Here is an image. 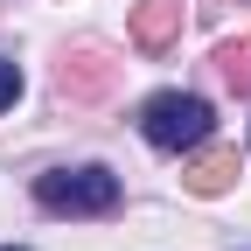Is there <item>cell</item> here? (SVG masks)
<instances>
[{
    "label": "cell",
    "instance_id": "6da1fadb",
    "mask_svg": "<svg viewBox=\"0 0 251 251\" xmlns=\"http://www.w3.org/2000/svg\"><path fill=\"white\" fill-rule=\"evenodd\" d=\"M209 126H216V112H209V98H196V91H153V98L140 105V133L161 153H196L209 140Z\"/></svg>",
    "mask_w": 251,
    "mask_h": 251
},
{
    "label": "cell",
    "instance_id": "7a4b0ae2",
    "mask_svg": "<svg viewBox=\"0 0 251 251\" xmlns=\"http://www.w3.org/2000/svg\"><path fill=\"white\" fill-rule=\"evenodd\" d=\"M35 202L56 216H112L119 209V175L112 168H56L35 181Z\"/></svg>",
    "mask_w": 251,
    "mask_h": 251
},
{
    "label": "cell",
    "instance_id": "3957f363",
    "mask_svg": "<svg viewBox=\"0 0 251 251\" xmlns=\"http://www.w3.org/2000/svg\"><path fill=\"white\" fill-rule=\"evenodd\" d=\"M133 42L147 56H161L181 42V0H133Z\"/></svg>",
    "mask_w": 251,
    "mask_h": 251
},
{
    "label": "cell",
    "instance_id": "277c9868",
    "mask_svg": "<svg viewBox=\"0 0 251 251\" xmlns=\"http://www.w3.org/2000/svg\"><path fill=\"white\" fill-rule=\"evenodd\" d=\"M230 181H237V153L230 147H202V153L181 161V188L188 196H224Z\"/></svg>",
    "mask_w": 251,
    "mask_h": 251
},
{
    "label": "cell",
    "instance_id": "5b68a950",
    "mask_svg": "<svg viewBox=\"0 0 251 251\" xmlns=\"http://www.w3.org/2000/svg\"><path fill=\"white\" fill-rule=\"evenodd\" d=\"M56 84H63V98H98V91H112V63H105L98 49H77V56L56 70Z\"/></svg>",
    "mask_w": 251,
    "mask_h": 251
},
{
    "label": "cell",
    "instance_id": "8992f818",
    "mask_svg": "<svg viewBox=\"0 0 251 251\" xmlns=\"http://www.w3.org/2000/svg\"><path fill=\"white\" fill-rule=\"evenodd\" d=\"M216 77H224L230 91H251V35H237V42L216 49Z\"/></svg>",
    "mask_w": 251,
    "mask_h": 251
},
{
    "label": "cell",
    "instance_id": "52a82bcc",
    "mask_svg": "<svg viewBox=\"0 0 251 251\" xmlns=\"http://www.w3.org/2000/svg\"><path fill=\"white\" fill-rule=\"evenodd\" d=\"M14 98H21V70H14V63H7V56H0V112H7Z\"/></svg>",
    "mask_w": 251,
    "mask_h": 251
},
{
    "label": "cell",
    "instance_id": "ba28073f",
    "mask_svg": "<svg viewBox=\"0 0 251 251\" xmlns=\"http://www.w3.org/2000/svg\"><path fill=\"white\" fill-rule=\"evenodd\" d=\"M7 251H14V244H7Z\"/></svg>",
    "mask_w": 251,
    "mask_h": 251
}]
</instances>
